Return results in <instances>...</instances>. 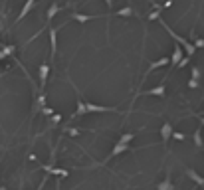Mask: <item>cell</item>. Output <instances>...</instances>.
<instances>
[{"label": "cell", "mask_w": 204, "mask_h": 190, "mask_svg": "<svg viewBox=\"0 0 204 190\" xmlns=\"http://www.w3.org/2000/svg\"><path fill=\"white\" fill-rule=\"evenodd\" d=\"M85 111L87 113H115L117 109L115 107H101V105H95V103H85Z\"/></svg>", "instance_id": "1"}, {"label": "cell", "mask_w": 204, "mask_h": 190, "mask_svg": "<svg viewBox=\"0 0 204 190\" xmlns=\"http://www.w3.org/2000/svg\"><path fill=\"white\" fill-rule=\"evenodd\" d=\"M170 135H172V127H170L169 123H165L163 127H161V139L166 143V141L170 139Z\"/></svg>", "instance_id": "2"}, {"label": "cell", "mask_w": 204, "mask_h": 190, "mask_svg": "<svg viewBox=\"0 0 204 190\" xmlns=\"http://www.w3.org/2000/svg\"><path fill=\"white\" fill-rule=\"evenodd\" d=\"M125 151H129V145H125V143H117V145L113 147V153H111V157H117L119 153H125Z\"/></svg>", "instance_id": "3"}, {"label": "cell", "mask_w": 204, "mask_h": 190, "mask_svg": "<svg viewBox=\"0 0 204 190\" xmlns=\"http://www.w3.org/2000/svg\"><path fill=\"white\" fill-rule=\"evenodd\" d=\"M166 63H170V61H169V58H161L159 61L151 63V67H149V71H147V73H151V71H155L157 67H163V65H166Z\"/></svg>", "instance_id": "4"}, {"label": "cell", "mask_w": 204, "mask_h": 190, "mask_svg": "<svg viewBox=\"0 0 204 190\" xmlns=\"http://www.w3.org/2000/svg\"><path fill=\"white\" fill-rule=\"evenodd\" d=\"M182 60V48L180 46H176V48H174V52H172V58H170L169 61H172V63H178Z\"/></svg>", "instance_id": "5"}, {"label": "cell", "mask_w": 204, "mask_h": 190, "mask_svg": "<svg viewBox=\"0 0 204 190\" xmlns=\"http://www.w3.org/2000/svg\"><path fill=\"white\" fill-rule=\"evenodd\" d=\"M165 93H166L165 85H159V87H155V89L147 91V93H145V95H157V97H165Z\"/></svg>", "instance_id": "6"}, {"label": "cell", "mask_w": 204, "mask_h": 190, "mask_svg": "<svg viewBox=\"0 0 204 190\" xmlns=\"http://www.w3.org/2000/svg\"><path fill=\"white\" fill-rule=\"evenodd\" d=\"M50 46H52V54L56 56V50H57V40H56V30L50 32Z\"/></svg>", "instance_id": "7"}, {"label": "cell", "mask_w": 204, "mask_h": 190, "mask_svg": "<svg viewBox=\"0 0 204 190\" xmlns=\"http://www.w3.org/2000/svg\"><path fill=\"white\" fill-rule=\"evenodd\" d=\"M157 190H174V186H172V182L166 178V180H163V182L157 184Z\"/></svg>", "instance_id": "8"}, {"label": "cell", "mask_w": 204, "mask_h": 190, "mask_svg": "<svg viewBox=\"0 0 204 190\" xmlns=\"http://www.w3.org/2000/svg\"><path fill=\"white\" fill-rule=\"evenodd\" d=\"M48 63H42L40 65V79H42V83H46V77H48Z\"/></svg>", "instance_id": "9"}, {"label": "cell", "mask_w": 204, "mask_h": 190, "mask_svg": "<svg viewBox=\"0 0 204 190\" xmlns=\"http://www.w3.org/2000/svg\"><path fill=\"white\" fill-rule=\"evenodd\" d=\"M32 6H34V0H28V2H26V6L22 8V12H20V18H24V16H26L28 12L32 10Z\"/></svg>", "instance_id": "10"}, {"label": "cell", "mask_w": 204, "mask_h": 190, "mask_svg": "<svg viewBox=\"0 0 204 190\" xmlns=\"http://www.w3.org/2000/svg\"><path fill=\"white\" fill-rule=\"evenodd\" d=\"M186 174H188V178H190V180H194V182L202 184V178H200V176H198V174H196V172H194V170H190V168H188V170H186Z\"/></svg>", "instance_id": "11"}, {"label": "cell", "mask_w": 204, "mask_h": 190, "mask_svg": "<svg viewBox=\"0 0 204 190\" xmlns=\"http://www.w3.org/2000/svg\"><path fill=\"white\" fill-rule=\"evenodd\" d=\"M133 139H135V135L133 133H125L121 139H119V143H125V145H129V141H133Z\"/></svg>", "instance_id": "12"}, {"label": "cell", "mask_w": 204, "mask_h": 190, "mask_svg": "<svg viewBox=\"0 0 204 190\" xmlns=\"http://www.w3.org/2000/svg\"><path fill=\"white\" fill-rule=\"evenodd\" d=\"M131 14H133V8L131 6H127V8H123V10L117 12V16H123V18H127V16H131Z\"/></svg>", "instance_id": "13"}, {"label": "cell", "mask_w": 204, "mask_h": 190, "mask_svg": "<svg viewBox=\"0 0 204 190\" xmlns=\"http://www.w3.org/2000/svg\"><path fill=\"white\" fill-rule=\"evenodd\" d=\"M83 113H87L85 111V103H83L81 99H77V111H76V115H83Z\"/></svg>", "instance_id": "14"}, {"label": "cell", "mask_w": 204, "mask_h": 190, "mask_svg": "<svg viewBox=\"0 0 204 190\" xmlns=\"http://www.w3.org/2000/svg\"><path fill=\"white\" fill-rule=\"evenodd\" d=\"M194 145H196V147H202V133H200V129L194 133Z\"/></svg>", "instance_id": "15"}, {"label": "cell", "mask_w": 204, "mask_h": 190, "mask_svg": "<svg viewBox=\"0 0 204 190\" xmlns=\"http://www.w3.org/2000/svg\"><path fill=\"white\" fill-rule=\"evenodd\" d=\"M72 18H73V20H77V22H81V24H83V22H87V20L91 18V16H85V14H73Z\"/></svg>", "instance_id": "16"}, {"label": "cell", "mask_w": 204, "mask_h": 190, "mask_svg": "<svg viewBox=\"0 0 204 190\" xmlns=\"http://www.w3.org/2000/svg\"><path fill=\"white\" fill-rule=\"evenodd\" d=\"M57 12V6L56 4H52V6H50V10H48V18H54V14H56Z\"/></svg>", "instance_id": "17"}, {"label": "cell", "mask_w": 204, "mask_h": 190, "mask_svg": "<svg viewBox=\"0 0 204 190\" xmlns=\"http://www.w3.org/2000/svg\"><path fill=\"white\" fill-rule=\"evenodd\" d=\"M172 137L176 139V141H184V135L182 133H172Z\"/></svg>", "instance_id": "18"}, {"label": "cell", "mask_w": 204, "mask_h": 190, "mask_svg": "<svg viewBox=\"0 0 204 190\" xmlns=\"http://www.w3.org/2000/svg\"><path fill=\"white\" fill-rule=\"evenodd\" d=\"M198 77H200V71L194 67V69H192V79H198Z\"/></svg>", "instance_id": "19"}, {"label": "cell", "mask_w": 204, "mask_h": 190, "mask_svg": "<svg viewBox=\"0 0 204 190\" xmlns=\"http://www.w3.org/2000/svg\"><path fill=\"white\" fill-rule=\"evenodd\" d=\"M188 87H192V89H194V87H198V81H196V79H190V81H188Z\"/></svg>", "instance_id": "20"}, {"label": "cell", "mask_w": 204, "mask_h": 190, "mask_svg": "<svg viewBox=\"0 0 204 190\" xmlns=\"http://www.w3.org/2000/svg\"><path fill=\"white\" fill-rule=\"evenodd\" d=\"M192 46H194V48H202V46H204V42H202V40H196Z\"/></svg>", "instance_id": "21"}, {"label": "cell", "mask_w": 204, "mask_h": 190, "mask_svg": "<svg viewBox=\"0 0 204 190\" xmlns=\"http://www.w3.org/2000/svg\"><path fill=\"white\" fill-rule=\"evenodd\" d=\"M42 113H44V115H54V111H52V109H50V107H46V109H44V111H42Z\"/></svg>", "instance_id": "22"}, {"label": "cell", "mask_w": 204, "mask_h": 190, "mask_svg": "<svg viewBox=\"0 0 204 190\" xmlns=\"http://www.w3.org/2000/svg\"><path fill=\"white\" fill-rule=\"evenodd\" d=\"M149 18H151V20H157V18H159V12H153V14L149 16Z\"/></svg>", "instance_id": "23"}, {"label": "cell", "mask_w": 204, "mask_h": 190, "mask_svg": "<svg viewBox=\"0 0 204 190\" xmlns=\"http://www.w3.org/2000/svg\"><path fill=\"white\" fill-rule=\"evenodd\" d=\"M105 2H107V6H111V2H113V0H105Z\"/></svg>", "instance_id": "24"}]
</instances>
